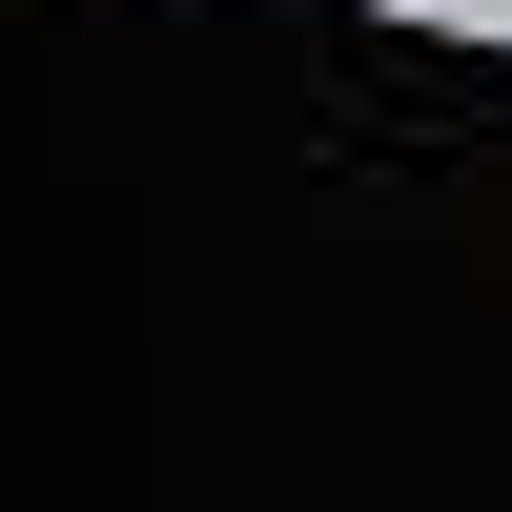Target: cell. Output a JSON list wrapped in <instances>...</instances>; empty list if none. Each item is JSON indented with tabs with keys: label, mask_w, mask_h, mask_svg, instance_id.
I'll return each instance as SVG.
<instances>
[{
	"label": "cell",
	"mask_w": 512,
	"mask_h": 512,
	"mask_svg": "<svg viewBox=\"0 0 512 512\" xmlns=\"http://www.w3.org/2000/svg\"><path fill=\"white\" fill-rule=\"evenodd\" d=\"M390 21H451V41H512V0H390Z\"/></svg>",
	"instance_id": "cell-1"
}]
</instances>
